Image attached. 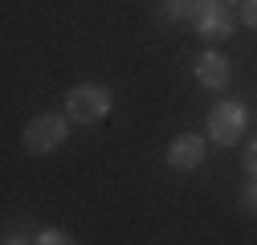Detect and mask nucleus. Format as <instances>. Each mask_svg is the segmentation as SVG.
<instances>
[{
  "label": "nucleus",
  "instance_id": "nucleus-1",
  "mask_svg": "<svg viewBox=\"0 0 257 245\" xmlns=\"http://www.w3.org/2000/svg\"><path fill=\"white\" fill-rule=\"evenodd\" d=\"M66 114L70 122H82V127H94V122H102L110 114V90L102 82H82L70 90L66 98Z\"/></svg>",
  "mask_w": 257,
  "mask_h": 245
},
{
  "label": "nucleus",
  "instance_id": "nucleus-2",
  "mask_svg": "<svg viewBox=\"0 0 257 245\" xmlns=\"http://www.w3.org/2000/svg\"><path fill=\"white\" fill-rule=\"evenodd\" d=\"M66 135H70V114L45 110V114H37L25 127L21 143H25V151H33V156H45V151H57L61 143H66Z\"/></svg>",
  "mask_w": 257,
  "mask_h": 245
},
{
  "label": "nucleus",
  "instance_id": "nucleus-3",
  "mask_svg": "<svg viewBox=\"0 0 257 245\" xmlns=\"http://www.w3.org/2000/svg\"><path fill=\"white\" fill-rule=\"evenodd\" d=\"M245 122H249L245 102L220 98V102L208 110V139L220 143V147H233V143H241V135H245Z\"/></svg>",
  "mask_w": 257,
  "mask_h": 245
},
{
  "label": "nucleus",
  "instance_id": "nucleus-4",
  "mask_svg": "<svg viewBox=\"0 0 257 245\" xmlns=\"http://www.w3.org/2000/svg\"><path fill=\"white\" fill-rule=\"evenodd\" d=\"M192 25H196V33H200L204 41H229L233 29H237L233 13L224 9V5H204L196 17H192Z\"/></svg>",
  "mask_w": 257,
  "mask_h": 245
},
{
  "label": "nucleus",
  "instance_id": "nucleus-5",
  "mask_svg": "<svg viewBox=\"0 0 257 245\" xmlns=\"http://www.w3.org/2000/svg\"><path fill=\"white\" fill-rule=\"evenodd\" d=\"M168 164L176 168V172H196L200 164H204V139L200 135H176L172 139V147H168Z\"/></svg>",
  "mask_w": 257,
  "mask_h": 245
},
{
  "label": "nucleus",
  "instance_id": "nucleus-6",
  "mask_svg": "<svg viewBox=\"0 0 257 245\" xmlns=\"http://www.w3.org/2000/svg\"><path fill=\"white\" fill-rule=\"evenodd\" d=\"M229 78H233L229 57H220L216 49H208V53L196 57V82H200V86H208V90H224V86H229Z\"/></svg>",
  "mask_w": 257,
  "mask_h": 245
},
{
  "label": "nucleus",
  "instance_id": "nucleus-7",
  "mask_svg": "<svg viewBox=\"0 0 257 245\" xmlns=\"http://www.w3.org/2000/svg\"><path fill=\"white\" fill-rule=\"evenodd\" d=\"M37 245H78V241H74L66 229H41V233H37Z\"/></svg>",
  "mask_w": 257,
  "mask_h": 245
},
{
  "label": "nucleus",
  "instance_id": "nucleus-8",
  "mask_svg": "<svg viewBox=\"0 0 257 245\" xmlns=\"http://www.w3.org/2000/svg\"><path fill=\"white\" fill-rule=\"evenodd\" d=\"M241 212H249V217H257V180H249L241 188Z\"/></svg>",
  "mask_w": 257,
  "mask_h": 245
},
{
  "label": "nucleus",
  "instance_id": "nucleus-9",
  "mask_svg": "<svg viewBox=\"0 0 257 245\" xmlns=\"http://www.w3.org/2000/svg\"><path fill=\"white\" fill-rule=\"evenodd\" d=\"M241 164H245V172H249V180H257V139L245 147V156H241Z\"/></svg>",
  "mask_w": 257,
  "mask_h": 245
},
{
  "label": "nucleus",
  "instance_id": "nucleus-10",
  "mask_svg": "<svg viewBox=\"0 0 257 245\" xmlns=\"http://www.w3.org/2000/svg\"><path fill=\"white\" fill-rule=\"evenodd\" d=\"M241 21L257 29V0H245V5H241Z\"/></svg>",
  "mask_w": 257,
  "mask_h": 245
},
{
  "label": "nucleus",
  "instance_id": "nucleus-11",
  "mask_svg": "<svg viewBox=\"0 0 257 245\" xmlns=\"http://www.w3.org/2000/svg\"><path fill=\"white\" fill-rule=\"evenodd\" d=\"M5 245H37V237H21V233H9Z\"/></svg>",
  "mask_w": 257,
  "mask_h": 245
}]
</instances>
